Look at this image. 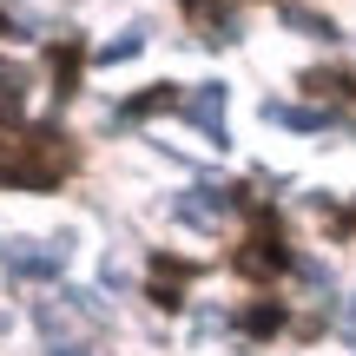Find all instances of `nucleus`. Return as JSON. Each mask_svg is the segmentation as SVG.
I'll return each mask as SVG.
<instances>
[{"instance_id":"1","label":"nucleus","mask_w":356,"mask_h":356,"mask_svg":"<svg viewBox=\"0 0 356 356\" xmlns=\"http://www.w3.org/2000/svg\"><path fill=\"white\" fill-rule=\"evenodd\" d=\"M66 165H73V152L47 126H33V132L0 145V185H20V191H53L66 178Z\"/></svg>"},{"instance_id":"2","label":"nucleus","mask_w":356,"mask_h":356,"mask_svg":"<svg viewBox=\"0 0 356 356\" xmlns=\"http://www.w3.org/2000/svg\"><path fill=\"white\" fill-rule=\"evenodd\" d=\"M284 264H291V251H284L277 218H270V211H257V218H251V238H244V251H238V270L264 284V277H277Z\"/></svg>"},{"instance_id":"3","label":"nucleus","mask_w":356,"mask_h":356,"mask_svg":"<svg viewBox=\"0 0 356 356\" xmlns=\"http://www.w3.org/2000/svg\"><path fill=\"white\" fill-rule=\"evenodd\" d=\"M66 251H73L66 238H53V244H40V238H7V244H0V264L26 270V277H60V270H66Z\"/></svg>"},{"instance_id":"4","label":"nucleus","mask_w":356,"mask_h":356,"mask_svg":"<svg viewBox=\"0 0 356 356\" xmlns=\"http://www.w3.org/2000/svg\"><path fill=\"white\" fill-rule=\"evenodd\" d=\"M231 204H244V185H218V191H211V185H198V191H178L172 211L185 218V225H218Z\"/></svg>"},{"instance_id":"5","label":"nucleus","mask_w":356,"mask_h":356,"mask_svg":"<svg viewBox=\"0 0 356 356\" xmlns=\"http://www.w3.org/2000/svg\"><path fill=\"white\" fill-rule=\"evenodd\" d=\"M185 119L204 132V139H218V145H225V86H198V92L185 99Z\"/></svg>"},{"instance_id":"6","label":"nucleus","mask_w":356,"mask_h":356,"mask_svg":"<svg viewBox=\"0 0 356 356\" xmlns=\"http://www.w3.org/2000/svg\"><path fill=\"white\" fill-rule=\"evenodd\" d=\"M79 66H86V47H79V40H60V47H53V92H79Z\"/></svg>"},{"instance_id":"7","label":"nucleus","mask_w":356,"mask_h":356,"mask_svg":"<svg viewBox=\"0 0 356 356\" xmlns=\"http://www.w3.org/2000/svg\"><path fill=\"white\" fill-rule=\"evenodd\" d=\"M185 13L204 26V40H231V33H238V20H231L225 0H185Z\"/></svg>"},{"instance_id":"8","label":"nucleus","mask_w":356,"mask_h":356,"mask_svg":"<svg viewBox=\"0 0 356 356\" xmlns=\"http://www.w3.org/2000/svg\"><path fill=\"white\" fill-rule=\"evenodd\" d=\"M264 119H277V126H297V132H323V126H330L323 113H304V106H264Z\"/></svg>"},{"instance_id":"9","label":"nucleus","mask_w":356,"mask_h":356,"mask_svg":"<svg viewBox=\"0 0 356 356\" xmlns=\"http://www.w3.org/2000/svg\"><path fill=\"white\" fill-rule=\"evenodd\" d=\"M284 330V310L277 304H251L244 310V337H277Z\"/></svg>"},{"instance_id":"10","label":"nucleus","mask_w":356,"mask_h":356,"mask_svg":"<svg viewBox=\"0 0 356 356\" xmlns=\"http://www.w3.org/2000/svg\"><path fill=\"white\" fill-rule=\"evenodd\" d=\"M165 106H185V99H178V86H152V92H139V99L126 106V119H145V113H165Z\"/></svg>"},{"instance_id":"11","label":"nucleus","mask_w":356,"mask_h":356,"mask_svg":"<svg viewBox=\"0 0 356 356\" xmlns=\"http://www.w3.org/2000/svg\"><path fill=\"white\" fill-rule=\"evenodd\" d=\"M310 92H330V99H356V79L350 73H304Z\"/></svg>"},{"instance_id":"12","label":"nucleus","mask_w":356,"mask_h":356,"mask_svg":"<svg viewBox=\"0 0 356 356\" xmlns=\"http://www.w3.org/2000/svg\"><path fill=\"white\" fill-rule=\"evenodd\" d=\"M139 47H145V40H139V33H126V40H106V47L92 53V60H99V66H119V60H132Z\"/></svg>"},{"instance_id":"13","label":"nucleus","mask_w":356,"mask_h":356,"mask_svg":"<svg viewBox=\"0 0 356 356\" xmlns=\"http://www.w3.org/2000/svg\"><path fill=\"white\" fill-rule=\"evenodd\" d=\"M284 20L304 26V33H317V40H337V26H330V20H317V13H304V7H284Z\"/></svg>"},{"instance_id":"14","label":"nucleus","mask_w":356,"mask_h":356,"mask_svg":"<svg viewBox=\"0 0 356 356\" xmlns=\"http://www.w3.org/2000/svg\"><path fill=\"white\" fill-rule=\"evenodd\" d=\"M178 291H185L178 277H152V304H159V310H178V304H185Z\"/></svg>"},{"instance_id":"15","label":"nucleus","mask_w":356,"mask_h":356,"mask_svg":"<svg viewBox=\"0 0 356 356\" xmlns=\"http://www.w3.org/2000/svg\"><path fill=\"white\" fill-rule=\"evenodd\" d=\"M53 356H92V350H73V343H66V350H53Z\"/></svg>"},{"instance_id":"16","label":"nucleus","mask_w":356,"mask_h":356,"mask_svg":"<svg viewBox=\"0 0 356 356\" xmlns=\"http://www.w3.org/2000/svg\"><path fill=\"white\" fill-rule=\"evenodd\" d=\"M343 317H350V323H356V297H350V310H343Z\"/></svg>"},{"instance_id":"17","label":"nucleus","mask_w":356,"mask_h":356,"mask_svg":"<svg viewBox=\"0 0 356 356\" xmlns=\"http://www.w3.org/2000/svg\"><path fill=\"white\" fill-rule=\"evenodd\" d=\"M0 33H7V13H0Z\"/></svg>"}]
</instances>
